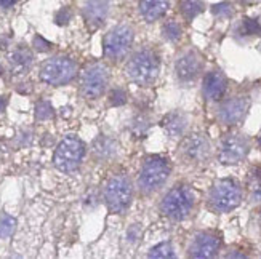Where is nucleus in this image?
Returning <instances> with one entry per match:
<instances>
[{
    "label": "nucleus",
    "instance_id": "15",
    "mask_svg": "<svg viewBox=\"0 0 261 259\" xmlns=\"http://www.w3.org/2000/svg\"><path fill=\"white\" fill-rule=\"evenodd\" d=\"M226 87H228V82H226V77L220 71L208 72L202 83L203 95H205V98L210 101H217V99L223 98V95L226 92Z\"/></svg>",
    "mask_w": 261,
    "mask_h": 259
},
{
    "label": "nucleus",
    "instance_id": "14",
    "mask_svg": "<svg viewBox=\"0 0 261 259\" xmlns=\"http://www.w3.org/2000/svg\"><path fill=\"white\" fill-rule=\"evenodd\" d=\"M200 67H202V64H200L199 56L194 51H189V53H185L183 56H179L176 60L175 72L179 80L189 82V80H194L197 77V74L200 72Z\"/></svg>",
    "mask_w": 261,
    "mask_h": 259
},
{
    "label": "nucleus",
    "instance_id": "10",
    "mask_svg": "<svg viewBox=\"0 0 261 259\" xmlns=\"http://www.w3.org/2000/svg\"><path fill=\"white\" fill-rule=\"evenodd\" d=\"M109 82V72L105 66L93 64L84 72L82 77V95L88 99H96L105 93Z\"/></svg>",
    "mask_w": 261,
    "mask_h": 259
},
{
    "label": "nucleus",
    "instance_id": "3",
    "mask_svg": "<svg viewBox=\"0 0 261 259\" xmlns=\"http://www.w3.org/2000/svg\"><path fill=\"white\" fill-rule=\"evenodd\" d=\"M192 207H194V194L186 186H178L172 189L161 204L162 213L173 221H183L185 218H188Z\"/></svg>",
    "mask_w": 261,
    "mask_h": 259
},
{
    "label": "nucleus",
    "instance_id": "18",
    "mask_svg": "<svg viewBox=\"0 0 261 259\" xmlns=\"http://www.w3.org/2000/svg\"><path fill=\"white\" fill-rule=\"evenodd\" d=\"M168 0H140V13L147 22H154L165 15Z\"/></svg>",
    "mask_w": 261,
    "mask_h": 259
},
{
    "label": "nucleus",
    "instance_id": "35",
    "mask_svg": "<svg viewBox=\"0 0 261 259\" xmlns=\"http://www.w3.org/2000/svg\"><path fill=\"white\" fill-rule=\"evenodd\" d=\"M5 107H7V98L5 96H0V114L5 110Z\"/></svg>",
    "mask_w": 261,
    "mask_h": 259
},
{
    "label": "nucleus",
    "instance_id": "19",
    "mask_svg": "<svg viewBox=\"0 0 261 259\" xmlns=\"http://www.w3.org/2000/svg\"><path fill=\"white\" fill-rule=\"evenodd\" d=\"M117 152V142L109 136H99L93 141V155L99 160H108Z\"/></svg>",
    "mask_w": 261,
    "mask_h": 259
},
{
    "label": "nucleus",
    "instance_id": "2",
    "mask_svg": "<svg viewBox=\"0 0 261 259\" xmlns=\"http://www.w3.org/2000/svg\"><path fill=\"white\" fill-rule=\"evenodd\" d=\"M105 202L111 213H122L125 211L133 197V184L130 178L125 175H117L111 178L105 187Z\"/></svg>",
    "mask_w": 261,
    "mask_h": 259
},
{
    "label": "nucleus",
    "instance_id": "1",
    "mask_svg": "<svg viewBox=\"0 0 261 259\" xmlns=\"http://www.w3.org/2000/svg\"><path fill=\"white\" fill-rule=\"evenodd\" d=\"M127 72L138 85H151L159 74V60L151 50H138L127 64Z\"/></svg>",
    "mask_w": 261,
    "mask_h": 259
},
{
    "label": "nucleus",
    "instance_id": "24",
    "mask_svg": "<svg viewBox=\"0 0 261 259\" xmlns=\"http://www.w3.org/2000/svg\"><path fill=\"white\" fill-rule=\"evenodd\" d=\"M149 257H152V259H167V257H175V251H173L172 243H170V242H164V243L155 245L154 248L149 251Z\"/></svg>",
    "mask_w": 261,
    "mask_h": 259
},
{
    "label": "nucleus",
    "instance_id": "11",
    "mask_svg": "<svg viewBox=\"0 0 261 259\" xmlns=\"http://www.w3.org/2000/svg\"><path fill=\"white\" fill-rule=\"evenodd\" d=\"M181 151H183L186 159L192 162H203L210 155V142L203 134L196 133L185 139L183 146H181Z\"/></svg>",
    "mask_w": 261,
    "mask_h": 259
},
{
    "label": "nucleus",
    "instance_id": "4",
    "mask_svg": "<svg viewBox=\"0 0 261 259\" xmlns=\"http://www.w3.org/2000/svg\"><path fill=\"white\" fill-rule=\"evenodd\" d=\"M85 155V144L77 136H66L55 151L53 163L60 171L71 173L77 170Z\"/></svg>",
    "mask_w": 261,
    "mask_h": 259
},
{
    "label": "nucleus",
    "instance_id": "20",
    "mask_svg": "<svg viewBox=\"0 0 261 259\" xmlns=\"http://www.w3.org/2000/svg\"><path fill=\"white\" fill-rule=\"evenodd\" d=\"M11 71L13 74H24L31 64H32V53L26 48H18L13 54H11Z\"/></svg>",
    "mask_w": 261,
    "mask_h": 259
},
{
    "label": "nucleus",
    "instance_id": "31",
    "mask_svg": "<svg viewBox=\"0 0 261 259\" xmlns=\"http://www.w3.org/2000/svg\"><path fill=\"white\" fill-rule=\"evenodd\" d=\"M71 18H72V11L69 8H61L55 16V22L58 26H66L71 21Z\"/></svg>",
    "mask_w": 261,
    "mask_h": 259
},
{
    "label": "nucleus",
    "instance_id": "6",
    "mask_svg": "<svg viewBox=\"0 0 261 259\" xmlns=\"http://www.w3.org/2000/svg\"><path fill=\"white\" fill-rule=\"evenodd\" d=\"M75 72L77 66L72 60L64 58V56H56V58L43 63L40 67V78L45 83L58 87L71 82L75 77Z\"/></svg>",
    "mask_w": 261,
    "mask_h": 259
},
{
    "label": "nucleus",
    "instance_id": "16",
    "mask_svg": "<svg viewBox=\"0 0 261 259\" xmlns=\"http://www.w3.org/2000/svg\"><path fill=\"white\" fill-rule=\"evenodd\" d=\"M109 13V0H87L84 15L93 27L103 26Z\"/></svg>",
    "mask_w": 261,
    "mask_h": 259
},
{
    "label": "nucleus",
    "instance_id": "9",
    "mask_svg": "<svg viewBox=\"0 0 261 259\" xmlns=\"http://www.w3.org/2000/svg\"><path fill=\"white\" fill-rule=\"evenodd\" d=\"M248 151H250V144L247 138H244L242 134H229L220 146L218 159L223 165H236L245 159Z\"/></svg>",
    "mask_w": 261,
    "mask_h": 259
},
{
    "label": "nucleus",
    "instance_id": "27",
    "mask_svg": "<svg viewBox=\"0 0 261 259\" xmlns=\"http://www.w3.org/2000/svg\"><path fill=\"white\" fill-rule=\"evenodd\" d=\"M36 117L37 120H47L53 117V107L47 101H40L36 106Z\"/></svg>",
    "mask_w": 261,
    "mask_h": 259
},
{
    "label": "nucleus",
    "instance_id": "30",
    "mask_svg": "<svg viewBox=\"0 0 261 259\" xmlns=\"http://www.w3.org/2000/svg\"><path fill=\"white\" fill-rule=\"evenodd\" d=\"M109 103L111 106H122L127 103V93L123 92L120 88H116L111 92V96H109Z\"/></svg>",
    "mask_w": 261,
    "mask_h": 259
},
{
    "label": "nucleus",
    "instance_id": "22",
    "mask_svg": "<svg viewBox=\"0 0 261 259\" xmlns=\"http://www.w3.org/2000/svg\"><path fill=\"white\" fill-rule=\"evenodd\" d=\"M149 128H151V120L144 116H138L132 122V133L135 138H144Z\"/></svg>",
    "mask_w": 261,
    "mask_h": 259
},
{
    "label": "nucleus",
    "instance_id": "8",
    "mask_svg": "<svg viewBox=\"0 0 261 259\" xmlns=\"http://www.w3.org/2000/svg\"><path fill=\"white\" fill-rule=\"evenodd\" d=\"M133 43V29L130 26L120 24L111 29L103 40L105 54L111 60H120L125 56Z\"/></svg>",
    "mask_w": 261,
    "mask_h": 259
},
{
    "label": "nucleus",
    "instance_id": "21",
    "mask_svg": "<svg viewBox=\"0 0 261 259\" xmlns=\"http://www.w3.org/2000/svg\"><path fill=\"white\" fill-rule=\"evenodd\" d=\"M203 10L202 0H183L181 2V13L186 19H194Z\"/></svg>",
    "mask_w": 261,
    "mask_h": 259
},
{
    "label": "nucleus",
    "instance_id": "17",
    "mask_svg": "<svg viewBox=\"0 0 261 259\" xmlns=\"http://www.w3.org/2000/svg\"><path fill=\"white\" fill-rule=\"evenodd\" d=\"M161 125L165 128V131L168 133V136L176 138V136H181V134L185 133V130L188 127V117L183 114V112L173 110V112H170V114H167L162 119Z\"/></svg>",
    "mask_w": 261,
    "mask_h": 259
},
{
    "label": "nucleus",
    "instance_id": "5",
    "mask_svg": "<svg viewBox=\"0 0 261 259\" xmlns=\"http://www.w3.org/2000/svg\"><path fill=\"white\" fill-rule=\"evenodd\" d=\"M170 176V166L162 157H149L146 159L138 178L140 189L144 194H151L161 189Z\"/></svg>",
    "mask_w": 261,
    "mask_h": 259
},
{
    "label": "nucleus",
    "instance_id": "36",
    "mask_svg": "<svg viewBox=\"0 0 261 259\" xmlns=\"http://www.w3.org/2000/svg\"><path fill=\"white\" fill-rule=\"evenodd\" d=\"M226 257H245V254H242V253H231V254H228Z\"/></svg>",
    "mask_w": 261,
    "mask_h": 259
},
{
    "label": "nucleus",
    "instance_id": "25",
    "mask_svg": "<svg viewBox=\"0 0 261 259\" xmlns=\"http://www.w3.org/2000/svg\"><path fill=\"white\" fill-rule=\"evenodd\" d=\"M248 189H250V195L255 202L261 200V168H256V170L250 175V179H248Z\"/></svg>",
    "mask_w": 261,
    "mask_h": 259
},
{
    "label": "nucleus",
    "instance_id": "32",
    "mask_svg": "<svg viewBox=\"0 0 261 259\" xmlns=\"http://www.w3.org/2000/svg\"><path fill=\"white\" fill-rule=\"evenodd\" d=\"M32 45H34V48H36L37 51H48L50 47H51V43L47 42L45 39H42L40 36H36V37H34Z\"/></svg>",
    "mask_w": 261,
    "mask_h": 259
},
{
    "label": "nucleus",
    "instance_id": "23",
    "mask_svg": "<svg viewBox=\"0 0 261 259\" xmlns=\"http://www.w3.org/2000/svg\"><path fill=\"white\" fill-rule=\"evenodd\" d=\"M16 229V219L13 216L2 213L0 215V239H8Z\"/></svg>",
    "mask_w": 261,
    "mask_h": 259
},
{
    "label": "nucleus",
    "instance_id": "28",
    "mask_svg": "<svg viewBox=\"0 0 261 259\" xmlns=\"http://www.w3.org/2000/svg\"><path fill=\"white\" fill-rule=\"evenodd\" d=\"M242 31L247 34V36H258V34L261 32V24L256 19L245 18L242 22Z\"/></svg>",
    "mask_w": 261,
    "mask_h": 259
},
{
    "label": "nucleus",
    "instance_id": "29",
    "mask_svg": "<svg viewBox=\"0 0 261 259\" xmlns=\"http://www.w3.org/2000/svg\"><path fill=\"white\" fill-rule=\"evenodd\" d=\"M212 13L218 18H231L232 16V7L226 2H221V4H217L212 7Z\"/></svg>",
    "mask_w": 261,
    "mask_h": 259
},
{
    "label": "nucleus",
    "instance_id": "7",
    "mask_svg": "<svg viewBox=\"0 0 261 259\" xmlns=\"http://www.w3.org/2000/svg\"><path fill=\"white\" fill-rule=\"evenodd\" d=\"M208 200H210V207L215 211L220 213L231 211L241 204L242 190L231 179H223V181H218L212 187Z\"/></svg>",
    "mask_w": 261,
    "mask_h": 259
},
{
    "label": "nucleus",
    "instance_id": "26",
    "mask_svg": "<svg viewBox=\"0 0 261 259\" xmlns=\"http://www.w3.org/2000/svg\"><path fill=\"white\" fill-rule=\"evenodd\" d=\"M162 36L170 40V42H176L181 37V27L178 22L175 21H167L162 26Z\"/></svg>",
    "mask_w": 261,
    "mask_h": 259
},
{
    "label": "nucleus",
    "instance_id": "37",
    "mask_svg": "<svg viewBox=\"0 0 261 259\" xmlns=\"http://www.w3.org/2000/svg\"><path fill=\"white\" fill-rule=\"evenodd\" d=\"M258 144H259V148H261V136H259V139H258Z\"/></svg>",
    "mask_w": 261,
    "mask_h": 259
},
{
    "label": "nucleus",
    "instance_id": "33",
    "mask_svg": "<svg viewBox=\"0 0 261 259\" xmlns=\"http://www.w3.org/2000/svg\"><path fill=\"white\" fill-rule=\"evenodd\" d=\"M140 237H141V229H140V226L138 224H133V226L128 229V234H127V239L130 240V242H138L140 240Z\"/></svg>",
    "mask_w": 261,
    "mask_h": 259
},
{
    "label": "nucleus",
    "instance_id": "12",
    "mask_svg": "<svg viewBox=\"0 0 261 259\" xmlns=\"http://www.w3.org/2000/svg\"><path fill=\"white\" fill-rule=\"evenodd\" d=\"M220 250V239L212 234H199L189 246V254L192 257L207 259L217 256Z\"/></svg>",
    "mask_w": 261,
    "mask_h": 259
},
{
    "label": "nucleus",
    "instance_id": "13",
    "mask_svg": "<svg viewBox=\"0 0 261 259\" xmlns=\"http://www.w3.org/2000/svg\"><path fill=\"white\" fill-rule=\"evenodd\" d=\"M248 109V99L245 98H232L221 104L218 109V119L226 125H234L244 119Z\"/></svg>",
    "mask_w": 261,
    "mask_h": 259
},
{
    "label": "nucleus",
    "instance_id": "34",
    "mask_svg": "<svg viewBox=\"0 0 261 259\" xmlns=\"http://www.w3.org/2000/svg\"><path fill=\"white\" fill-rule=\"evenodd\" d=\"M16 2V0H0V7L2 8H8V7H11Z\"/></svg>",
    "mask_w": 261,
    "mask_h": 259
},
{
    "label": "nucleus",
    "instance_id": "38",
    "mask_svg": "<svg viewBox=\"0 0 261 259\" xmlns=\"http://www.w3.org/2000/svg\"><path fill=\"white\" fill-rule=\"evenodd\" d=\"M259 215H261V208H259Z\"/></svg>",
    "mask_w": 261,
    "mask_h": 259
}]
</instances>
